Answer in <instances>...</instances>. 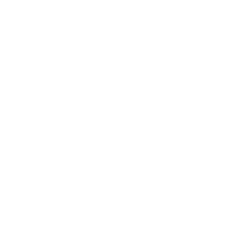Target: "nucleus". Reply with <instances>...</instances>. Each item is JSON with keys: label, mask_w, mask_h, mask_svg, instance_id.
<instances>
[]
</instances>
